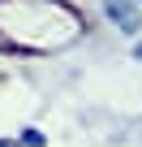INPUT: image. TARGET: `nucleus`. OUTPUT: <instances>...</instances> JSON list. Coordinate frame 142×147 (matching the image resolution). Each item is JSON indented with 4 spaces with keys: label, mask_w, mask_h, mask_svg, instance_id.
I'll return each mask as SVG.
<instances>
[{
    "label": "nucleus",
    "mask_w": 142,
    "mask_h": 147,
    "mask_svg": "<svg viewBox=\"0 0 142 147\" xmlns=\"http://www.w3.org/2000/svg\"><path fill=\"white\" fill-rule=\"evenodd\" d=\"M86 30L69 0H0V56H47Z\"/></svg>",
    "instance_id": "obj_1"
},
{
    "label": "nucleus",
    "mask_w": 142,
    "mask_h": 147,
    "mask_svg": "<svg viewBox=\"0 0 142 147\" xmlns=\"http://www.w3.org/2000/svg\"><path fill=\"white\" fill-rule=\"evenodd\" d=\"M103 18H108L121 35H138V26H142V13H138L133 0H103Z\"/></svg>",
    "instance_id": "obj_2"
},
{
    "label": "nucleus",
    "mask_w": 142,
    "mask_h": 147,
    "mask_svg": "<svg viewBox=\"0 0 142 147\" xmlns=\"http://www.w3.org/2000/svg\"><path fill=\"white\" fill-rule=\"evenodd\" d=\"M13 143H17V147H47V134H43L39 125H22Z\"/></svg>",
    "instance_id": "obj_3"
},
{
    "label": "nucleus",
    "mask_w": 142,
    "mask_h": 147,
    "mask_svg": "<svg viewBox=\"0 0 142 147\" xmlns=\"http://www.w3.org/2000/svg\"><path fill=\"white\" fill-rule=\"evenodd\" d=\"M133 61H142V39H138V43H133Z\"/></svg>",
    "instance_id": "obj_4"
},
{
    "label": "nucleus",
    "mask_w": 142,
    "mask_h": 147,
    "mask_svg": "<svg viewBox=\"0 0 142 147\" xmlns=\"http://www.w3.org/2000/svg\"><path fill=\"white\" fill-rule=\"evenodd\" d=\"M0 147H17V143H13V138H0Z\"/></svg>",
    "instance_id": "obj_5"
},
{
    "label": "nucleus",
    "mask_w": 142,
    "mask_h": 147,
    "mask_svg": "<svg viewBox=\"0 0 142 147\" xmlns=\"http://www.w3.org/2000/svg\"><path fill=\"white\" fill-rule=\"evenodd\" d=\"M133 5H142V0H133Z\"/></svg>",
    "instance_id": "obj_6"
}]
</instances>
